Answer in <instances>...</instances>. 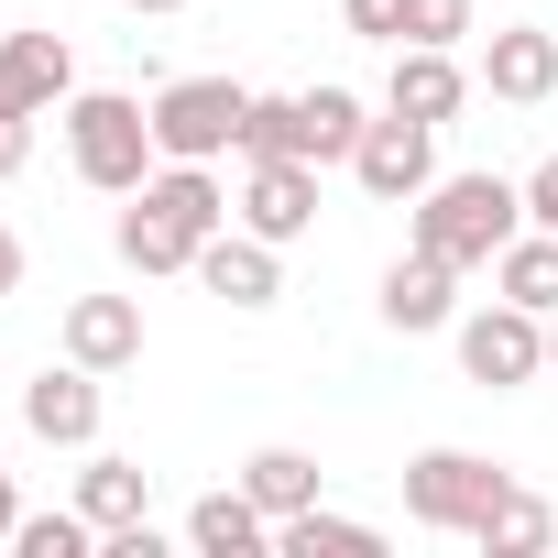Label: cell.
Returning a JSON list of instances; mask_svg holds the SVG:
<instances>
[{"label":"cell","instance_id":"obj_1","mask_svg":"<svg viewBox=\"0 0 558 558\" xmlns=\"http://www.w3.org/2000/svg\"><path fill=\"white\" fill-rule=\"evenodd\" d=\"M525 230V186H504V175H438L427 197H416V241L438 252V263H493L504 241Z\"/></svg>","mask_w":558,"mask_h":558},{"label":"cell","instance_id":"obj_2","mask_svg":"<svg viewBox=\"0 0 558 558\" xmlns=\"http://www.w3.org/2000/svg\"><path fill=\"white\" fill-rule=\"evenodd\" d=\"M66 154H77V175L99 186V197H132L165 154H154V110L143 99H121V88H77L66 99Z\"/></svg>","mask_w":558,"mask_h":558},{"label":"cell","instance_id":"obj_3","mask_svg":"<svg viewBox=\"0 0 558 558\" xmlns=\"http://www.w3.org/2000/svg\"><path fill=\"white\" fill-rule=\"evenodd\" d=\"M241 110H252L241 77H175V88H154V154L219 165V154H241Z\"/></svg>","mask_w":558,"mask_h":558},{"label":"cell","instance_id":"obj_4","mask_svg":"<svg viewBox=\"0 0 558 558\" xmlns=\"http://www.w3.org/2000/svg\"><path fill=\"white\" fill-rule=\"evenodd\" d=\"M504 482H514V471L482 460V449H416V460H405V514H416L427 536H471Z\"/></svg>","mask_w":558,"mask_h":558},{"label":"cell","instance_id":"obj_5","mask_svg":"<svg viewBox=\"0 0 558 558\" xmlns=\"http://www.w3.org/2000/svg\"><path fill=\"white\" fill-rule=\"evenodd\" d=\"M460 373H471L482 395L536 384V373H547V318H536V307H514V296H493L482 318H460Z\"/></svg>","mask_w":558,"mask_h":558},{"label":"cell","instance_id":"obj_6","mask_svg":"<svg viewBox=\"0 0 558 558\" xmlns=\"http://www.w3.org/2000/svg\"><path fill=\"white\" fill-rule=\"evenodd\" d=\"M351 175H362V197H384V208H416V197L438 186V121H405V110H384V121L351 143Z\"/></svg>","mask_w":558,"mask_h":558},{"label":"cell","instance_id":"obj_7","mask_svg":"<svg viewBox=\"0 0 558 558\" xmlns=\"http://www.w3.org/2000/svg\"><path fill=\"white\" fill-rule=\"evenodd\" d=\"M197 286L219 296V307H274L286 296V241H263V230H208L197 241Z\"/></svg>","mask_w":558,"mask_h":558},{"label":"cell","instance_id":"obj_8","mask_svg":"<svg viewBox=\"0 0 558 558\" xmlns=\"http://www.w3.org/2000/svg\"><path fill=\"white\" fill-rule=\"evenodd\" d=\"M241 230H263V241H307V230H318V165H307V154H263V165H241Z\"/></svg>","mask_w":558,"mask_h":558},{"label":"cell","instance_id":"obj_9","mask_svg":"<svg viewBox=\"0 0 558 558\" xmlns=\"http://www.w3.org/2000/svg\"><path fill=\"white\" fill-rule=\"evenodd\" d=\"M66 99H77V56H66V34H0V110L56 121Z\"/></svg>","mask_w":558,"mask_h":558},{"label":"cell","instance_id":"obj_10","mask_svg":"<svg viewBox=\"0 0 558 558\" xmlns=\"http://www.w3.org/2000/svg\"><path fill=\"white\" fill-rule=\"evenodd\" d=\"M449 286H460V263H438L427 241H416V252H395V263H384V329H405V340L449 329V318H460V296H449Z\"/></svg>","mask_w":558,"mask_h":558},{"label":"cell","instance_id":"obj_11","mask_svg":"<svg viewBox=\"0 0 558 558\" xmlns=\"http://www.w3.org/2000/svg\"><path fill=\"white\" fill-rule=\"evenodd\" d=\"M23 427H34L45 449H88V438H99V373H88V362L34 373V384H23Z\"/></svg>","mask_w":558,"mask_h":558},{"label":"cell","instance_id":"obj_12","mask_svg":"<svg viewBox=\"0 0 558 558\" xmlns=\"http://www.w3.org/2000/svg\"><path fill=\"white\" fill-rule=\"evenodd\" d=\"M471 77H460V45H395V77H384V110L405 121H460Z\"/></svg>","mask_w":558,"mask_h":558},{"label":"cell","instance_id":"obj_13","mask_svg":"<svg viewBox=\"0 0 558 558\" xmlns=\"http://www.w3.org/2000/svg\"><path fill=\"white\" fill-rule=\"evenodd\" d=\"M482 88H493V99H514V110H536V99L558 88V34H536V23H504V34L482 45Z\"/></svg>","mask_w":558,"mask_h":558},{"label":"cell","instance_id":"obj_14","mask_svg":"<svg viewBox=\"0 0 558 558\" xmlns=\"http://www.w3.org/2000/svg\"><path fill=\"white\" fill-rule=\"evenodd\" d=\"M66 362L132 373V362H143V307H132V296H77V307H66Z\"/></svg>","mask_w":558,"mask_h":558},{"label":"cell","instance_id":"obj_15","mask_svg":"<svg viewBox=\"0 0 558 558\" xmlns=\"http://www.w3.org/2000/svg\"><path fill=\"white\" fill-rule=\"evenodd\" d=\"M186 547H197V558H263V547H274V514H263L241 482H230V493H197V504H186Z\"/></svg>","mask_w":558,"mask_h":558},{"label":"cell","instance_id":"obj_16","mask_svg":"<svg viewBox=\"0 0 558 558\" xmlns=\"http://www.w3.org/2000/svg\"><path fill=\"white\" fill-rule=\"evenodd\" d=\"M77 514H88L99 536L143 525V514H154V471H143V460H110V449H99V460L77 471Z\"/></svg>","mask_w":558,"mask_h":558},{"label":"cell","instance_id":"obj_17","mask_svg":"<svg viewBox=\"0 0 558 558\" xmlns=\"http://www.w3.org/2000/svg\"><path fill=\"white\" fill-rule=\"evenodd\" d=\"M132 197H143V208H165V219H175L186 241H208V230L230 219V197H219V175H208V165H154V175H143Z\"/></svg>","mask_w":558,"mask_h":558},{"label":"cell","instance_id":"obj_18","mask_svg":"<svg viewBox=\"0 0 558 558\" xmlns=\"http://www.w3.org/2000/svg\"><path fill=\"white\" fill-rule=\"evenodd\" d=\"M493 286L514 296V307H536V318H558V230H514L504 252H493Z\"/></svg>","mask_w":558,"mask_h":558},{"label":"cell","instance_id":"obj_19","mask_svg":"<svg viewBox=\"0 0 558 558\" xmlns=\"http://www.w3.org/2000/svg\"><path fill=\"white\" fill-rule=\"evenodd\" d=\"M318 482H329V471H318L307 449H252V460H241V493H252L274 525H286V514H307V504H318Z\"/></svg>","mask_w":558,"mask_h":558},{"label":"cell","instance_id":"obj_20","mask_svg":"<svg viewBox=\"0 0 558 558\" xmlns=\"http://www.w3.org/2000/svg\"><path fill=\"white\" fill-rule=\"evenodd\" d=\"M547 536H558V514H547L525 482H504V493H493V514L471 525V547H482V558H536Z\"/></svg>","mask_w":558,"mask_h":558},{"label":"cell","instance_id":"obj_21","mask_svg":"<svg viewBox=\"0 0 558 558\" xmlns=\"http://www.w3.org/2000/svg\"><path fill=\"white\" fill-rule=\"evenodd\" d=\"M274 547H286V558H373V547H384V525L307 504V514H286V525H274Z\"/></svg>","mask_w":558,"mask_h":558},{"label":"cell","instance_id":"obj_22","mask_svg":"<svg viewBox=\"0 0 558 558\" xmlns=\"http://www.w3.org/2000/svg\"><path fill=\"white\" fill-rule=\"evenodd\" d=\"M296 99H307V165H351V143L373 132L362 99L351 88H296Z\"/></svg>","mask_w":558,"mask_h":558},{"label":"cell","instance_id":"obj_23","mask_svg":"<svg viewBox=\"0 0 558 558\" xmlns=\"http://www.w3.org/2000/svg\"><path fill=\"white\" fill-rule=\"evenodd\" d=\"M263 154H307V99H252L241 110V165Z\"/></svg>","mask_w":558,"mask_h":558},{"label":"cell","instance_id":"obj_24","mask_svg":"<svg viewBox=\"0 0 558 558\" xmlns=\"http://www.w3.org/2000/svg\"><path fill=\"white\" fill-rule=\"evenodd\" d=\"M12 547H23V558H88V547H99V525H88V514H23V525H12Z\"/></svg>","mask_w":558,"mask_h":558},{"label":"cell","instance_id":"obj_25","mask_svg":"<svg viewBox=\"0 0 558 558\" xmlns=\"http://www.w3.org/2000/svg\"><path fill=\"white\" fill-rule=\"evenodd\" d=\"M471 34V0H405V45H460Z\"/></svg>","mask_w":558,"mask_h":558},{"label":"cell","instance_id":"obj_26","mask_svg":"<svg viewBox=\"0 0 558 558\" xmlns=\"http://www.w3.org/2000/svg\"><path fill=\"white\" fill-rule=\"evenodd\" d=\"M340 23L362 45H405V0H340Z\"/></svg>","mask_w":558,"mask_h":558},{"label":"cell","instance_id":"obj_27","mask_svg":"<svg viewBox=\"0 0 558 558\" xmlns=\"http://www.w3.org/2000/svg\"><path fill=\"white\" fill-rule=\"evenodd\" d=\"M34 165V110H0V175Z\"/></svg>","mask_w":558,"mask_h":558},{"label":"cell","instance_id":"obj_28","mask_svg":"<svg viewBox=\"0 0 558 558\" xmlns=\"http://www.w3.org/2000/svg\"><path fill=\"white\" fill-rule=\"evenodd\" d=\"M525 219H536V230H558V154L525 175Z\"/></svg>","mask_w":558,"mask_h":558},{"label":"cell","instance_id":"obj_29","mask_svg":"<svg viewBox=\"0 0 558 558\" xmlns=\"http://www.w3.org/2000/svg\"><path fill=\"white\" fill-rule=\"evenodd\" d=\"M12 286H23V241L0 230V296H12Z\"/></svg>","mask_w":558,"mask_h":558},{"label":"cell","instance_id":"obj_30","mask_svg":"<svg viewBox=\"0 0 558 558\" xmlns=\"http://www.w3.org/2000/svg\"><path fill=\"white\" fill-rule=\"evenodd\" d=\"M23 525V493H12V471H0V536H12Z\"/></svg>","mask_w":558,"mask_h":558},{"label":"cell","instance_id":"obj_31","mask_svg":"<svg viewBox=\"0 0 558 558\" xmlns=\"http://www.w3.org/2000/svg\"><path fill=\"white\" fill-rule=\"evenodd\" d=\"M121 12H186V0H121Z\"/></svg>","mask_w":558,"mask_h":558},{"label":"cell","instance_id":"obj_32","mask_svg":"<svg viewBox=\"0 0 558 558\" xmlns=\"http://www.w3.org/2000/svg\"><path fill=\"white\" fill-rule=\"evenodd\" d=\"M547 373H558V318H547Z\"/></svg>","mask_w":558,"mask_h":558}]
</instances>
